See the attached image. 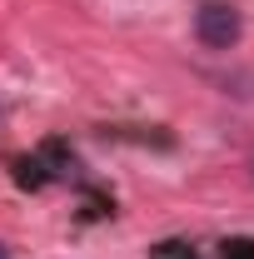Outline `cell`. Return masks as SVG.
Listing matches in <instances>:
<instances>
[{
	"instance_id": "obj_1",
	"label": "cell",
	"mask_w": 254,
	"mask_h": 259,
	"mask_svg": "<svg viewBox=\"0 0 254 259\" xmlns=\"http://www.w3.org/2000/svg\"><path fill=\"white\" fill-rule=\"evenodd\" d=\"M194 35H199V45H209V50H234L239 35H244V20H239L234 5H204V10L194 15Z\"/></svg>"
},
{
	"instance_id": "obj_2",
	"label": "cell",
	"mask_w": 254,
	"mask_h": 259,
	"mask_svg": "<svg viewBox=\"0 0 254 259\" xmlns=\"http://www.w3.org/2000/svg\"><path fill=\"white\" fill-rule=\"evenodd\" d=\"M0 259H10V249H5V244H0Z\"/></svg>"
}]
</instances>
